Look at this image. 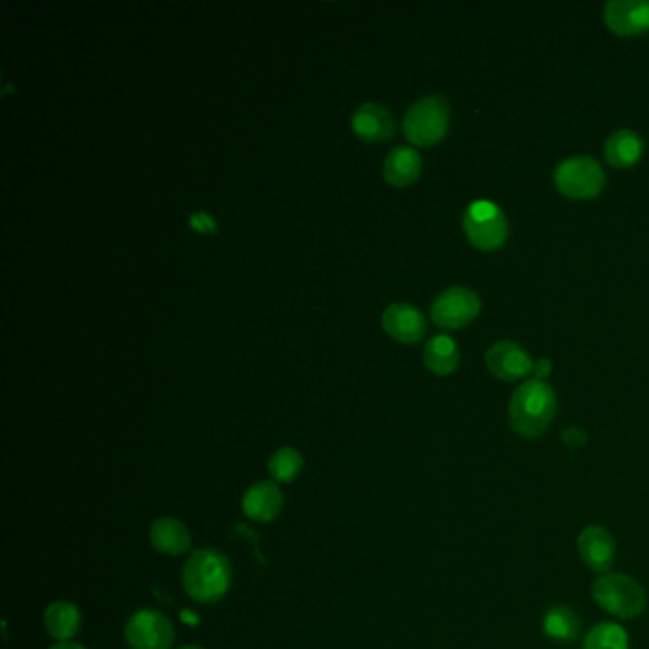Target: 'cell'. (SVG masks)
Instances as JSON below:
<instances>
[{
  "label": "cell",
  "instance_id": "7402d4cb",
  "mask_svg": "<svg viewBox=\"0 0 649 649\" xmlns=\"http://www.w3.org/2000/svg\"><path fill=\"white\" fill-rule=\"evenodd\" d=\"M303 467V455L290 446L278 448L269 459V474L275 482H294Z\"/></svg>",
  "mask_w": 649,
  "mask_h": 649
},
{
  "label": "cell",
  "instance_id": "d6986e66",
  "mask_svg": "<svg viewBox=\"0 0 649 649\" xmlns=\"http://www.w3.org/2000/svg\"><path fill=\"white\" fill-rule=\"evenodd\" d=\"M459 360V347L450 335H434L423 349V362L436 375L453 374L459 366Z\"/></svg>",
  "mask_w": 649,
  "mask_h": 649
},
{
  "label": "cell",
  "instance_id": "d4e9b609",
  "mask_svg": "<svg viewBox=\"0 0 649 649\" xmlns=\"http://www.w3.org/2000/svg\"><path fill=\"white\" fill-rule=\"evenodd\" d=\"M551 370V360H549V358H541V360L533 362V370H531V372L535 374V379H541V381H545V377L551 374Z\"/></svg>",
  "mask_w": 649,
  "mask_h": 649
},
{
  "label": "cell",
  "instance_id": "ba28073f",
  "mask_svg": "<svg viewBox=\"0 0 649 649\" xmlns=\"http://www.w3.org/2000/svg\"><path fill=\"white\" fill-rule=\"evenodd\" d=\"M124 636L132 649H172L176 629L162 611L139 610L128 619Z\"/></svg>",
  "mask_w": 649,
  "mask_h": 649
},
{
  "label": "cell",
  "instance_id": "4316f807",
  "mask_svg": "<svg viewBox=\"0 0 649 649\" xmlns=\"http://www.w3.org/2000/svg\"><path fill=\"white\" fill-rule=\"evenodd\" d=\"M177 649H204L200 648V646H195V644H187V646H181V648Z\"/></svg>",
  "mask_w": 649,
  "mask_h": 649
},
{
  "label": "cell",
  "instance_id": "9a60e30c",
  "mask_svg": "<svg viewBox=\"0 0 649 649\" xmlns=\"http://www.w3.org/2000/svg\"><path fill=\"white\" fill-rule=\"evenodd\" d=\"M149 541L155 551L168 556H179L191 547V531L187 530L181 520L172 516H162L151 524Z\"/></svg>",
  "mask_w": 649,
  "mask_h": 649
},
{
  "label": "cell",
  "instance_id": "8992f818",
  "mask_svg": "<svg viewBox=\"0 0 649 649\" xmlns=\"http://www.w3.org/2000/svg\"><path fill=\"white\" fill-rule=\"evenodd\" d=\"M463 231L474 248L497 250L509 236V219L490 200H474L463 212Z\"/></svg>",
  "mask_w": 649,
  "mask_h": 649
},
{
  "label": "cell",
  "instance_id": "8fae6325",
  "mask_svg": "<svg viewBox=\"0 0 649 649\" xmlns=\"http://www.w3.org/2000/svg\"><path fill=\"white\" fill-rule=\"evenodd\" d=\"M351 128L362 141L383 143V141L393 138L396 124H394L393 113L385 105L375 103V101H366L354 109Z\"/></svg>",
  "mask_w": 649,
  "mask_h": 649
},
{
  "label": "cell",
  "instance_id": "6da1fadb",
  "mask_svg": "<svg viewBox=\"0 0 649 649\" xmlns=\"http://www.w3.org/2000/svg\"><path fill=\"white\" fill-rule=\"evenodd\" d=\"M556 393L547 381L528 379L511 396L509 425L522 438H539L556 415Z\"/></svg>",
  "mask_w": 649,
  "mask_h": 649
},
{
  "label": "cell",
  "instance_id": "ac0fdd59",
  "mask_svg": "<svg viewBox=\"0 0 649 649\" xmlns=\"http://www.w3.org/2000/svg\"><path fill=\"white\" fill-rule=\"evenodd\" d=\"M644 153V139L638 132L621 128L615 130L604 145V157L613 168H630Z\"/></svg>",
  "mask_w": 649,
  "mask_h": 649
},
{
  "label": "cell",
  "instance_id": "52a82bcc",
  "mask_svg": "<svg viewBox=\"0 0 649 649\" xmlns=\"http://www.w3.org/2000/svg\"><path fill=\"white\" fill-rule=\"evenodd\" d=\"M482 311V299L471 288L450 286L431 305V318L436 326L459 330L469 326Z\"/></svg>",
  "mask_w": 649,
  "mask_h": 649
},
{
  "label": "cell",
  "instance_id": "9c48e42d",
  "mask_svg": "<svg viewBox=\"0 0 649 649\" xmlns=\"http://www.w3.org/2000/svg\"><path fill=\"white\" fill-rule=\"evenodd\" d=\"M486 366L499 381H518L531 374L533 360L520 343L503 339L486 351Z\"/></svg>",
  "mask_w": 649,
  "mask_h": 649
},
{
  "label": "cell",
  "instance_id": "603a6c76",
  "mask_svg": "<svg viewBox=\"0 0 649 649\" xmlns=\"http://www.w3.org/2000/svg\"><path fill=\"white\" fill-rule=\"evenodd\" d=\"M189 225L193 231L204 233V235H214L217 231L216 219L206 212H195L193 216L189 217Z\"/></svg>",
  "mask_w": 649,
  "mask_h": 649
},
{
  "label": "cell",
  "instance_id": "30bf717a",
  "mask_svg": "<svg viewBox=\"0 0 649 649\" xmlns=\"http://www.w3.org/2000/svg\"><path fill=\"white\" fill-rule=\"evenodd\" d=\"M577 551L589 570L604 575L615 564L617 545L613 535L606 528L587 526L577 537Z\"/></svg>",
  "mask_w": 649,
  "mask_h": 649
},
{
  "label": "cell",
  "instance_id": "4fadbf2b",
  "mask_svg": "<svg viewBox=\"0 0 649 649\" xmlns=\"http://www.w3.org/2000/svg\"><path fill=\"white\" fill-rule=\"evenodd\" d=\"M383 330L400 343H417L427 334V320L412 303H391L381 316Z\"/></svg>",
  "mask_w": 649,
  "mask_h": 649
},
{
  "label": "cell",
  "instance_id": "e0dca14e",
  "mask_svg": "<svg viewBox=\"0 0 649 649\" xmlns=\"http://www.w3.org/2000/svg\"><path fill=\"white\" fill-rule=\"evenodd\" d=\"M80 625V610L69 600H56L44 611L46 632L58 642H71L79 634Z\"/></svg>",
  "mask_w": 649,
  "mask_h": 649
},
{
  "label": "cell",
  "instance_id": "484cf974",
  "mask_svg": "<svg viewBox=\"0 0 649 649\" xmlns=\"http://www.w3.org/2000/svg\"><path fill=\"white\" fill-rule=\"evenodd\" d=\"M50 649H86L82 644H77V642H58L54 644Z\"/></svg>",
  "mask_w": 649,
  "mask_h": 649
},
{
  "label": "cell",
  "instance_id": "5bb4252c",
  "mask_svg": "<svg viewBox=\"0 0 649 649\" xmlns=\"http://www.w3.org/2000/svg\"><path fill=\"white\" fill-rule=\"evenodd\" d=\"M282 507H284V497L275 480H259L256 484H252L242 497V511L250 520L259 524L273 522L282 511Z\"/></svg>",
  "mask_w": 649,
  "mask_h": 649
},
{
  "label": "cell",
  "instance_id": "cb8c5ba5",
  "mask_svg": "<svg viewBox=\"0 0 649 649\" xmlns=\"http://www.w3.org/2000/svg\"><path fill=\"white\" fill-rule=\"evenodd\" d=\"M562 440L571 446V448H577V446H583L587 442V433L581 431L579 427H570L562 433Z\"/></svg>",
  "mask_w": 649,
  "mask_h": 649
},
{
  "label": "cell",
  "instance_id": "277c9868",
  "mask_svg": "<svg viewBox=\"0 0 649 649\" xmlns=\"http://www.w3.org/2000/svg\"><path fill=\"white\" fill-rule=\"evenodd\" d=\"M452 109L448 99L431 94L417 99L404 117V136L417 147H431L442 141L450 128Z\"/></svg>",
  "mask_w": 649,
  "mask_h": 649
},
{
  "label": "cell",
  "instance_id": "44dd1931",
  "mask_svg": "<svg viewBox=\"0 0 649 649\" xmlns=\"http://www.w3.org/2000/svg\"><path fill=\"white\" fill-rule=\"evenodd\" d=\"M583 649H630L629 634L621 625L604 621L587 632Z\"/></svg>",
  "mask_w": 649,
  "mask_h": 649
},
{
  "label": "cell",
  "instance_id": "3957f363",
  "mask_svg": "<svg viewBox=\"0 0 649 649\" xmlns=\"http://www.w3.org/2000/svg\"><path fill=\"white\" fill-rule=\"evenodd\" d=\"M594 602L613 617L636 619L648 608V594L644 587L625 573L608 571L592 585Z\"/></svg>",
  "mask_w": 649,
  "mask_h": 649
},
{
  "label": "cell",
  "instance_id": "5b68a950",
  "mask_svg": "<svg viewBox=\"0 0 649 649\" xmlns=\"http://www.w3.org/2000/svg\"><path fill=\"white\" fill-rule=\"evenodd\" d=\"M554 185L564 197L590 200L598 197L606 185V172L589 155L564 158L554 168Z\"/></svg>",
  "mask_w": 649,
  "mask_h": 649
},
{
  "label": "cell",
  "instance_id": "7c38bea8",
  "mask_svg": "<svg viewBox=\"0 0 649 649\" xmlns=\"http://www.w3.org/2000/svg\"><path fill=\"white\" fill-rule=\"evenodd\" d=\"M604 20L615 35H642L649 31V0H610Z\"/></svg>",
  "mask_w": 649,
  "mask_h": 649
},
{
  "label": "cell",
  "instance_id": "7a4b0ae2",
  "mask_svg": "<svg viewBox=\"0 0 649 649\" xmlns=\"http://www.w3.org/2000/svg\"><path fill=\"white\" fill-rule=\"evenodd\" d=\"M183 587L200 604H216L233 583L229 558L217 549H198L189 556L183 568Z\"/></svg>",
  "mask_w": 649,
  "mask_h": 649
},
{
  "label": "cell",
  "instance_id": "2e32d148",
  "mask_svg": "<svg viewBox=\"0 0 649 649\" xmlns=\"http://www.w3.org/2000/svg\"><path fill=\"white\" fill-rule=\"evenodd\" d=\"M423 158L406 145H398L385 157L383 162V177L393 187H408L421 176Z\"/></svg>",
  "mask_w": 649,
  "mask_h": 649
},
{
  "label": "cell",
  "instance_id": "ffe728a7",
  "mask_svg": "<svg viewBox=\"0 0 649 649\" xmlns=\"http://www.w3.org/2000/svg\"><path fill=\"white\" fill-rule=\"evenodd\" d=\"M543 632L560 644H570L581 636V619L568 606H551L541 621Z\"/></svg>",
  "mask_w": 649,
  "mask_h": 649
}]
</instances>
